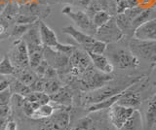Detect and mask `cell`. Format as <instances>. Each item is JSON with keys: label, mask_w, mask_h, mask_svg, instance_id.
<instances>
[{"label": "cell", "mask_w": 156, "mask_h": 130, "mask_svg": "<svg viewBox=\"0 0 156 130\" xmlns=\"http://www.w3.org/2000/svg\"><path fill=\"white\" fill-rule=\"evenodd\" d=\"M107 57L113 64L114 68L116 67L118 69H136L140 65V59L130 51V49L110 50Z\"/></svg>", "instance_id": "obj_1"}, {"label": "cell", "mask_w": 156, "mask_h": 130, "mask_svg": "<svg viewBox=\"0 0 156 130\" xmlns=\"http://www.w3.org/2000/svg\"><path fill=\"white\" fill-rule=\"evenodd\" d=\"M62 14L66 17H68L70 20L76 23V25L80 28L82 32L86 33L88 35H91L94 37L98 28L93 23L92 18L87 15L85 11L78 10L73 11L71 6H66L62 8Z\"/></svg>", "instance_id": "obj_2"}, {"label": "cell", "mask_w": 156, "mask_h": 130, "mask_svg": "<svg viewBox=\"0 0 156 130\" xmlns=\"http://www.w3.org/2000/svg\"><path fill=\"white\" fill-rule=\"evenodd\" d=\"M129 49L138 58L156 64V41H140L133 38L129 42Z\"/></svg>", "instance_id": "obj_3"}, {"label": "cell", "mask_w": 156, "mask_h": 130, "mask_svg": "<svg viewBox=\"0 0 156 130\" xmlns=\"http://www.w3.org/2000/svg\"><path fill=\"white\" fill-rule=\"evenodd\" d=\"M94 37L96 39L101 40L108 45L111 44V43H116L122 40L124 37V34L121 31L119 26L117 25L115 16H114L105 25L98 28Z\"/></svg>", "instance_id": "obj_4"}, {"label": "cell", "mask_w": 156, "mask_h": 130, "mask_svg": "<svg viewBox=\"0 0 156 130\" xmlns=\"http://www.w3.org/2000/svg\"><path fill=\"white\" fill-rule=\"evenodd\" d=\"M8 55L16 69L23 70L30 67L29 66L27 47L22 38L21 39H17L14 42L13 49L11 50Z\"/></svg>", "instance_id": "obj_5"}, {"label": "cell", "mask_w": 156, "mask_h": 130, "mask_svg": "<svg viewBox=\"0 0 156 130\" xmlns=\"http://www.w3.org/2000/svg\"><path fill=\"white\" fill-rule=\"evenodd\" d=\"M91 59L85 51L75 49L69 56V74L72 77H79L91 66Z\"/></svg>", "instance_id": "obj_6"}, {"label": "cell", "mask_w": 156, "mask_h": 130, "mask_svg": "<svg viewBox=\"0 0 156 130\" xmlns=\"http://www.w3.org/2000/svg\"><path fill=\"white\" fill-rule=\"evenodd\" d=\"M135 109L133 108H128L125 106H122L115 103L113 106H111L108 111V118L110 120L111 124L113 126L119 130L122 126L124 125V123L127 122L132 114L134 113Z\"/></svg>", "instance_id": "obj_7"}, {"label": "cell", "mask_w": 156, "mask_h": 130, "mask_svg": "<svg viewBox=\"0 0 156 130\" xmlns=\"http://www.w3.org/2000/svg\"><path fill=\"white\" fill-rule=\"evenodd\" d=\"M133 38L140 41H156V17L136 28Z\"/></svg>", "instance_id": "obj_8"}, {"label": "cell", "mask_w": 156, "mask_h": 130, "mask_svg": "<svg viewBox=\"0 0 156 130\" xmlns=\"http://www.w3.org/2000/svg\"><path fill=\"white\" fill-rule=\"evenodd\" d=\"M62 33L70 36L73 40L77 42L80 46H82L83 50L85 52L90 49V47L92 46L93 43L95 42L96 38L93 37L91 35H88L86 33L82 32L81 30L76 29L75 27H73L72 25H68L62 28Z\"/></svg>", "instance_id": "obj_9"}, {"label": "cell", "mask_w": 156, "mask_h": 130, "mask_svg": "<svg viewBox=\"0 0 156 130\" xmlns=\"http://www.w3.org/2000/svg\"><path fill=\"white\" fill-rule=\"evenodd\" d=\"M39 31H40V37L43 46L55 50L60 42L58 41V37L54 30L49 27L42 20H39Z\"/></svg>", "instance_id": "obj_10"}, {"label": "cell", "mask_w": 156, "mask_h": 130, "mask_svg": "<svg viewBox=\"0 0 156 130\" xmlns=\"http://www.w3.org/2000/svg\"><path fill=\"white\" fill-rule=\"evenodd\" d=\"M92 61L93 66L100 72L105 74H111L114 71V66L111 63L108 57L104 55H96L93 52H87Z\"/></svg>", "instance_id": "obj_11"}, {"label": "cell", "mask_w": 156, "mask_h": 130, "mask_svg": "<svg viewBox=\"0 0 156 130\" xmlns=\"http://www.w3.org/2000/svg\"><path fill=\"white\" fill-rule=\"evenodd\" d=\"M133 86H131V88H129L128 89H126L124 91L123 95H122L120 99L117 101V104L125 106V107H128V108H133L135 110H138L141 104V97L139 92H136V91L132 89Z\"/></svg>", "instance_id": "obj_12"}, {"label": "cell", "mask_w": 156, "mask_h": 130, "mask_svg": "<svg viewBox=\"0 0 156 130\" xmlns=\"http://www.w3.org/2000/svg\"><path fill=\"white\" fill-rule=\"evenodd\" d=\"M22 39L27 44V50L43 46L41 42L40 31H39V21L34 23V25L29 28L26 34L22 37Z\"/></svg>", "instance_id": "obj_13"}, {"label": "cell", "mask_w": 156, "mask_h": 130, "mask_svg": "<svg viewBox=\"0 0 156 130\" xmlns=\"http://www.w3.org/2000/svg\"><path fill=\"white\" fill-rule=\"evenodd\" d=\"M144 130H156V94L148 101L146 106Z\"/></svg>", "instance_id": "obj_14"}, {"label": "cell", "mask_w": 156, "mask_h": 130, "mask_svg": "<svg viewBox=\"0 0 156 130\" xmlns=\"http://www.w3.org/2000/svg\"><path fill=\"white\" fill-rule=\"evenodd\" d=\"M52 102L62 106H70L72 103V92L66 86H62L60 90L50 96Z\"/></svg>", "instance_id": "obj_15"}, {"label": "cell", "mask_w": 156, "mask_h": 130, "mask_svg": "<svg viewBox=\"0 0 156 130\" xmlns=\"http://www.w3.org/2000/svg\"><path fill=\"white\" fill-rule=\"evenodd\" d=\"M119 130H144L143 117L139 110H135Z\"/></svg>", "instance_id": "obj_16"}, {"label": "cell", "mask_w": 156, "mask_h": 130, "mask_svg": "<svg viewBox=\"0 0 156 130\" xmlns=\"http://www.w3.org/2000/svg\"><path fill=\"white\" fill-rule=\"evenodd\" d=\"M51 120L61 130H68L70 123V115L66 110H60L52 115Z\"/></svg>", "instance_id": "obj_17"}, {"label": "cell", "mask_w": 156, "mask_h": 130, "mask_svg": "<svg viewBox=\"0 0 156 130\" xmlns=\"http://www.w3.org/2000/svg\"><path fill=\"white\" fill-rule=\"evenodd\" d=\"M115 20L117 25L119 26L121 31L123 32L124 36H129L133 38L135 29L133 28V25H132V22L125 16V14L124 13L117 14L115 16Z\"/></svg>", "instance_id": "obj_18"}, {"label": "cell", "mask_w": 156, "mask_h": 130, "mask_svg": "<svg viewBox=\"0 0 156 130\" xmlns=\"http://www.w3.org/2000/svg\"><path fill=\"white\" fill-rule=\"evenodd\" d=\"M155 17H156V9L155 8L144 9V10L134 18L133 22H132L133 28L136 30V28H138L140 25H143V23H144L145 22H147Z\"/></svg>", "instance_id": "obj_19"}, {"label": "cell", "mask_w": 156, "mask_h": 130, "mask_svg": "<svg viewBox=\"0 0 156 130\" xmlns=\"http://www.w3.org/2000/svg\"><path fill=\"white\" fill-rule=\"evenodd\" d=\"M54 114V107L50 104H43L40 107L37 108L31 115V118L33 119H43L51 118Z\"/></svg>", "instance_id": "obj_20"}, {"label": "cell", "mask_w": 156, "mask_h": 130, "mask_svg": "<svg viewBox=\"0 0 156 130\" xmlns=\"http://www.w3.org/2000/svg\"><path fill=\"white\" fill-rule=\"evenodd\" d=\"M18 71V74H15L17 76V80H19L21 83H23V85H30L35 79L37 78V76L35 74V72H32L30 71L28 68L27 69H23V70H17Z\"/></svg>", "instance_id": "obj_21"}, {"label": "cell", "mask_w": 156, "mask_h": 130, "mask_svg": "<svg viewBox=\"0 0 156 130\" xmlns=\"http://www.w3.org/2000/svg\"><path fill=\"white\" fill-rule=\"evenodd\" d=\"M10 89H11L12 93L19 94V95L23 96V97H27L29 93L32 92L30 88H29L28 85H23L19 80H16L15 82H13V83L10 84Z\"/></svg>", "instance_id": "obj_22"}, {"label": "cell", "mask_w": 156, "mask_h": 130, "mask_svg": "<svg viewBox=\"0 0 156 130\" xmlns=\"http://www.w3.org/2000/svg\"><path fill=\"white\" fill-rule=\"evenodd\" d=\"M112 17H114V16L110 15L107 11L100 10V11H98L94 16H93L92 21H93V23L95 25V26L97 28H99L104 25H105L107 22H109Z\"/></svg>", "instance_id": "obj_23"}, {"label": "cell", "mask_w": 156, "mask_h": 130, "mask_svg": "<svg viewBox=\"0 0 156 130\" xmlns=\"http://www.w3.org/2000/svg\"><path fill=\"white\" fill-rule=\"evenodd\" d=\"M15 71H16V68H15V66L10 60L9 55H6L3 57V59L0 61V74L3 76L14 75Z\"/></svg>", "instance_id": "obj_24"}, {"label": "cell", "mask_w": 156, "mask_h": 130, "mask_svg": "<svg viewBox=\"0 0 156 130\" xmlns=\"http://www.w3.org/2000/svg\"><path fill=\"white\" fill-rule=\"evenodd\" d=\"M12 22H13L9 21L7 18H5L2 15V14H0V40L11 36L10 27H11Z\"/></svg>", "instance_id": "obj_25"}, {"label": "cell", "mask_w": 156, "mask_h": 130, "mask_svg": "<svg viewBox=\"0 0 156 130\" xmlns=\"http://www.w3.org/2000/svg\"><path fill=\"white\" fill-rule=\"evenodd\" d=\"M138 5V0H116V14L124 13L128 9Z\"/></svg>", "instance_id": "obj_26"}, {"label": "cell", "mask_w": 156, "mask_h": 130, "mask_svg": "<svg viewBox=\"0 0 156 130\" xmlns=\"http://www.w3.org/2000/svg\"><path fill=\"white\" fill-rule=\"evenodd\" d=\"M61 88H62V85L57 79L47 80L45 83V88H44V92L51 96L53 94H55L57 91L60 90Z\"/></svg>", "instance_id": "obj_27"}, {"label": "cell", "mask_w": 156, "mask_h": 130, "mask_svg": "<svg viewBox=\"0 0 156 130\" xmlns=\"http://www.w3.org/2000/svg\"><path fill=\"white\" fill-rule=\"evenodd\" d=\"M34 25V23H33ZM33 25H18L16 23V25L13 27L12 32H11V37H14L17 39H21V38L26 34L27 30L30 28Z\"/></svg>", "instance_id": "obj_28"}, {"label": "cell", "mask_w": 156, "mask_h": 130, "mask_svg": "<svg viewBox=\"0 0 156 130\" xmlns=\"http://www.w3.org/2000/svg\"><path fill=\"white\" fill-rule=\"evenodd\" d=\"M106 49H107L106 43L96 39L95 42L93 43L92 46L90 47V49L86 52H93V54H96V55H104L106 51Z\"/></svg>", "instance_id": "obj_29"}, {"label": "cell", "mask_w": 156, "mask_h": 130, "mask_svg": "<svg viewBox=\"0 0 156 130\" xmlns=\"http://www.w3.org/2000/svg\"><path fill=\"white\" fill-rule=\"evenodd\" d=\"M40 18L36 16H30V15H24V14H19L17 16L15 22L18 25H33L37 22Z\"/></svg>", "instance_id": "obj_30"}, {"label": "cell", "mask_w": 156, "mask_h": 130, "mask_svg": "<svg viewBox=\"0 0 156 130\" xmlns=\"http://www.w3.org/2000/svg\"><path fill=\"white\" fill-rule=\"evenodd\" d=\"M45 79L37 77L35 81L29 85V88H30L31 91H33V92H42V91H44V88H45Z\"/></svg>", "instance_id": "obj_31"}, {"label": "cell", "mask_w": 156, "mask_h": 130, "mask_svg": "<svg viewBox=\"0 0 156 130\" xmlns=\"http://www.w3.org/2000/svg\"><path fill=\"white\" fill-rule=\"evenodd\" d=\"M49 66H50V65H49L48 62L45 59H43L41 61V63L33 70H34V72H35V74H36L37 77H39V78H43V76H44V74H45V72L48 69Z\"/></svg>", "instance_id": "obj_32"}, {"label": "cell", "mask_w": 156, "mask_h": 130, "mask_svg": "<svg viewBox=\"0 0 156 130\" xmlns=\"http://www.w3.org/2000/svg\"><path fill=\"white\" fill-rule=\"evenodd\" d=\"M62 1L66 3H68V4H71V5L83 8L86 10V8L90 5L92 0H62Z\"/></svg>", "instance_id": "obj_33"}, {"label": "cell", "mask_w": 156, "mask_h": 130, "mask_svg": "<svg viewBox=\"0 0 156 130\" xmlns=\"http://www.w3.org/2000/svg\"><path fill=\"white\" fill-rule=\"evenodd\" d=\"M11 96L12 91L10 89V88L6 90L1 91L0 92V104H9L10 100H11Z\"/></svg>", "instance_id": "obj_34"}, {"label": "cell", "mask_w": 156, "mask_h": 130, "mask_svg": "<svg viewBox=\"0 0 156 130\" xmlns=\"http://www.w3.org/2000/svg\"><path fill=\"white\" fill-rule=\"evenodd\" d=\"M10 112V107L8 104H0V117H3V118H8Z\"/></svg>", "instance_id": "obj_35"}, {"label": "cell", "mask_w": 156, "mask_h": 130, "mask_svg": "<svg viewBox=\"0 0 156 130\" xmlns=\"http://www.w3.org/2000/svg\"><path fill=\"white\" fill-rule=\"evenodd\" d=\"M138 2H139V6H140L144 9H147L153 7L154 0H138Z\"/></svg>", "instance_id": "obj_36"}, {"label": "cell", "mask_w": 156, "mask_h": 130, "mask_svg": "<svg viewBox=\"0 0 156 130\" xmlns=\"http://www.w3.org/2000/svg\"><path fill=\"white\" fill-rule=\"evenodd\" d=\"M2 130H17V123L14 120H8Z\"/></svg>", "instance_id": "obj_37"}, {"label": "cell", "mask_w": 156, "mask_h": 130, "mask_svg": "<svg viewBox=\"0 0 156 130\" xmlns=\"http://www.w3.org/2000/svg\"><path fill=\"white\" fill-rule=\"evenodd\" d=\"M10 84H11V82H10L9 80L7 79H3L0 81V92L1 91H4V90H6L7 88H10Z\"/></svg>", "instance_id": "obj_38"}, {"label": "cell", "mask_w": 156, "mask_h": 130, "mask_svg": "<svg viewBox=\"0 0 156 130\" xmlns=\"http://www.w3.org/2000/svg\"><path fill=\"white\" fill-rule=\"evenodd\" d=\"M7 122V118L0 117V130H2L3 127L5 126V124Z\"/></svg>", "instance_id": "obj_39"}, {"label": "cell", "mask_w": 156, "mask_h": 130, "mask_svg": "<svg viewBox=\"0 0 156 130\" xmlns=\"http://www.w3.org/2000/svg\"><path fill=\"white\" fill-rule=\"evenodd\" d=\"M46 1H48L49 3H58V2H60L61 0H46Z\"/></svg>", "instance_id": "obj_40"}, {"label": "cell", "mask_w": 156, "mask_h": 130, "mask_svg": "<svg viewBox=\"0 0 156 130\" xmlns=\"http://www.w3.org/2000/svg\"><path fill=\"white\" fill-rule=\"evenodd\" d=\"M5 6H6V5H5ZM5 6H4V5H0V14H1V13L3 12V10H4Z\"/></svg>", "instance_id": "obj_41"}, {"label": "cell", "mask_w": 156, "mask_h": 130, "mask_svg": "<svg viewBox=\"0 0 156 130\" xmlns=\"http://www.w3.org/2000/svg\"><path fill=\"white\" fill-rule=\"evenodd\" d=\"M152 8H155L156 9V0H154V2H153V7Z\"/></svg>", "instance_id": "obj_42"}, {"label": "cell", "mask_w": 156, "mask_h": 130, "mask_svg": "<svg viewBox=\"0 0 156 130\" xmlns=\"http://www.w3.org/2000/svg\"><path fill=\"white\" fill-rule=\"evenodd\" d=\"M3 79H4L3 75H1V74H0V81H1V80H3Z\"/></svg>", "instance_id": "obj_43"}, {"label": "cell", "mask_w": 156, "mask_h": 130, "mask_svg": "<svg viewBox=\"0 0 156 130\" xmlns=\"http://www.w3.org/2000/svg\"><path fill=\"white\" fill-rule=\"evenodd\" d=\"M0 41H1V40H0Z\"/></svg>", "instance_id": "obj_44"}]
</instances>
